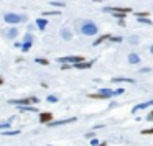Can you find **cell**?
Segmentation results:
<instances>
[{
    "mask_svg": "<svg viewBox=\"0 0 153 146\" xmlns=\"http://www.w3.org/2000/svg\"><path fill=\"white\" fill-rule=\"evenodd\" d=\"M152 133H153V128H146V130L142 131V135H152Z\"/></svg>",
    "mask_w": 153,
    "mask_h": 146,
    "instance_id": "28",
    "label": "cell"
},
{
    "mask_svg": "<svg viewBox=\"0 0 153 146\" xmlns=\"http://www.w3.org/2000/svg\"><path fill=\"white\" fill-rule=\"evenodd\" d=\"M104 12H110V13H130L132 12V8H128V7H104Z\"/></svg>",
    "mask_w": 153,
    "mask_h": 146,
    "instance_id": "5",
    "label": "cell"
},
{
    "mask_svg": "<svg viewBox=\"0 0 153 146\" xmlns=\"http://www.w3.org/2000/svg\"><path fill=\"white\" fill-rule=\"evenodd\" d=\"M36 27H38V30L43 31V30L48 27V20L46 18H38V20H36Z\"/></svg>",
    "mask_w": 153,
    "mask_h": 146,
    "instance_id": "12",
    "label": "cell"
},
{
    "mask_svg": "<svg viewBox=\"0 0 153 146\" xmlns=\"http://www.w3.org/2000/svg\"><path fill=\"white\" fill-rule=\"evenodd\" d=\"M31 44H33V36H31V33H27L25 35V40H23V43H21V51L23 53H28L30 51V48H31Z\"/></svg>",
    "mask_w": 153,
    "mask_h": 146,
    "instance_id": "4",
    "label": "cell"
},
{
    "mask_svg": "<svg viewBox=\"0 0 153 146\" xmlns=\"http://www.w3.org/2000/svg\"><path fill=\"white\" fill-rule=\"evenodd\" d=\"M10 121H3V123H0V131H3V130H10Z\"/></svg>",
    "mask_w": 153,
    "mask_h": 146,
    "instance_id": "21",
    "label": "cell"
},
{
    "mask_svg": "<svg viewBox=\"0 0 153 146\" xmlns=\"http://www.w3.org/2000/svg\"><path fill=\"white\" fill-rule=\"evenodd\" d=\"M124 94V89H117V90H114V97L115 95H122Z\"/></svg>",
    "mask_w": 153,
    "mask_h": 146,
    "instance_id": "29",
    "label": "cell"
},
{
    "mask_svg": "<svg viewBox=\"0 0 153 146\" xmlns=\"http://www.w3.org/2000/svg\"><path fill=\"white\" fill-rule=\"evenodd\" d=\"M76 117H71V118H66V120H58V121H49L46 123L48 126H56V125H67V123H76Z\"/></svg>",
    "mask_w": 153,
    "mask_h": 146,
    "instance_id": "6",
    "label": "cell"
},
{
    "mask_svg": "<svg viewBox=\"0 0 153 146\" xmlns=\"http://www.w3.org/2000/svg\"><path fill=\"white\" fill-rule=\"evenodd\" d=\"M146 120H148V121H153V112H150L146 115Z\"/></svg>",
    "mask_w": 153,
    "mask_h": 146,
    "instance_id": "31",
    "label": "cell"
},
{
    "mask_svg": "<svg viewBox=\"0 0 153 146\" xmlns=\"http://www.w3.org/2000/svg\"><path fill=\"white\" fill-rule=\"evenodd\" d=\"M91 145H92V146H97V145H99V139H97V138H92V139H91Z\"/></svg>",
    "mask_w": 153,
    "mask_h": 146,
    "instance_id": "30",
    "label": "cell"
},
{
    "mask_svg": "<svg viewBox=\"0 0 153 146\" xmlns=\"http://www.w3.org/2000/svg\"><path fill=\"white\" fill-rule=\"evenodd\" d=\"M35 62H38L41 66H48V64H49V61L45 59V58H35Z\"/></svg>",
    "mask_w": 153,
    "mask_h": 146,
    "instance_id": "18",
    "label": "cell"
},
{
    "mask_svg": "<svg viewBox=\"0 0 153 146\" xmlns=\"http://www.w3.org/2000/svg\"><path fill=\"white\" fill-rule=\"evenodd\" d=\"M130 43H132V44H138V38H137V36H132V38H130Z\"/></svg>",
    "mask_w": 153,
    "mask_h": 146,
    "instance_id": "27",
    "label": "cell"
},
{
    "mask_svg": "<svg viewBox=\"0 0 153 146\" xmlns=\"http://www.w3.org/2000/svg\"><path fill=\"white\" fill-rule=\"evenodd\" d=\"M2 84H3V77H2V76H0V86H2Z\"/></svg>",
    "mask_w": 153,
    "mask_h": 146,
    "instance_id": "34",
    "label": "cell"
},
{
    "mask_svg": "<svg viewBox=\"0 0 153 146\" xmlns=\"http://www.w3.org/2000/svg\"><path fill=\"white\" fill-rule=\"evenodd\" d=\"M48 102H49V104H56V102H58V97H56V95H48Z\"/></svg>",
    "mask_w": 153,
    "mask_h": 146,
    "instance_id": "24",
    "label": "cell"
},
{
    "mask_svg": "<svg viewBox=\"0 0 153 146\" xmlns=\"http://www.w3.org/2000/svg\"><path fill=\"white\" fill-rule=\"evenodd\" d=\"M38 97H28V99H15V100H8V104H12V105H31V104H38Z\"/></svg>",
    "mask_w": 153,
    "mask_h": 146,
    "instance_id": "2",
    "label": "cell"
},
{
    "mask_svg": "<svg viewBox=\"0 0 153 146\" xmlns=\"http://www.w3.org/2000/svg\"><path fill=\"white\" fill-rule=\"evenodd\" d=\"M112 82H127V84H135V80L130 77H114Z\"/></svg>",
    "mask_w": 153,
    "mask_h": 146,
    "instance_id": "14",
    "label": "cell"
},
{
    "mask_svg": "<svg viewBox=\"0 0 153 146\" xmlns=\"http://www.w3.org/2000/svg\"><path fill=\"white\" fill-rule=\"evenodd\" d=\"M20 130H3V131H0L2 136H15V135H18Z\"/></svg>",
    "mask_w": 153,
    "mask_h": 146,
    "instance_id": "15",
    "label": "cell"
},
{
    "mask_svg": "<svg viewBox=\"0 0 153 146\" xmlns=\"http://www.w3.org/2000/svg\"><path fill=\"white\" fill-rule=\"evenodd\" d=\"M150 71H152L150 67H143V69H140V72H150Z\"/></svg>",
    "mask_w": 153,
    "mask_h": 146,
    "instance_id": "32",
    "label": "cell"
},
{
    "mask_svg": "<svg viewBox=\"0 0 153 146\" xmlns=\"http://www.w3.org/2000/svg\"><path fill=\"white\" fill-rule=\"evenodd\" d=\"M97 146H107V143H99Z\"/></svg>",
    "mask_w": 153,
    "mask_h": 146,
    "instance_id": "35",
    "label": "cell"
},
{
    "mask_svg": "<svg viewBox=\"0 0 153 146\" xmlns=\"http://www.w3.org/2000/svg\"><path fill=\"white\" fill-rule=\"evenodd\" d=\"M49 121H53V115H51V112L40 113V123H49Z\"/></svg>",
    "mask_w": 153,
    "mask_h": 146,
    "instance_id": "7",
    "label": "cell"
},
{
    "mask_svg": "<svg viewBox=\"0 0 153 146\" xmlns=\"http://www.w3.org/2000/svg\"><path fill=\"white\" fill-rule=\"evenodd\" d=\"M61 38H63L64 41H69L71 38H73L71 30H69V28H63V30H61Z\"/></svg>",
    "mask_w": 153,
    "mask_h": 146,
    "instance_id": "9",
    "label": "cell"
},
{
    "mask_svg": "<svg viewBox=\"0 0 153 146\" xmlns=\"http://www.w3.org/2000/svg\"><path fill=\"white\" fill-rule=\"evenodd\" d=\"M97 31H99V28H97V25H96L92 20H86L82 25H81V33L82 35L92 36V35H96Z\"/></svg>",
    "mask_w": 153,
    "mask_h": 146,
    "instance_id": "1",
    "label": "cell"
},
{
    "mask_svg": "<svg viewBox=\"0 0 153 146\" xmlns=\"http://www.w3.org/2000/svg\"><path fill=\"white\" fill-rule=\"evenodd\" d=\"M138 23H145V25H152V20L150 18H137Z\"/></svg>",
    "mask_w": 153,
    "mask_h": 146,
    "instance_id": "25",
    "label": "cell"
},
{
    "mask_svg": "<svg viewBox=\"0 0 153 146\" xmlns=\"http://www.w3.org/2000/svg\"><path fill=\"white\" fill-rule=\"evenodd\" d=\"M109 40H110V43H120V41L124 40V38H122V36H110V38H109Z\"/></svg>",
    "mask_w": 153,
    "mask_h": 146,
    "instance_id": "22",
    "label": "cell"
},
{
    "mask_svg": "<svg viewBox=\"0 0 153 146\" xmlns=\"http://www.w3.org/2000/svg\"><path fill=\"white\" fill-rule=\"evenodd\" d=\"M128 62H130V64H138V62H140V56H138V54H135V53H130V54H128Z\"/></svg>",
    "mask_w": 153,
    "mask_h": 146,
    "instance_id": "13",
    "label": "cell"
},
{
    "mask_svg": "<svg viewBox=\"0 0 153 146\" xmlns=\"http://www.w3.org/2000/svg\"><path fill=\"white\" fill-rule=\"evenodd\" d=\"M137 18H148L150 17V12H138V13H135Z\"/></svg>",
    "mask_w": 153,
    "mask_h": 146,
    "instance_id": "20",
    "label": "cell"
},
{
    "mask_svg": "<svg viewBox=\"0 0 153 146\" xmlns=\"http://www.w3.org/2000/svg\"><path fill=\"white\" fill-rule=\"evenodd\" d=\"M109 38H110V35H102V36H99L97 40L94 41V46H99V44H102V43H104V41H107Z\"/></svg>",
    "mask_w": 153,
    "mask_h": 146,
    "instance_id": "16",
    "label": "cell"
},
{
    "mask_svg": "<svg viewBox=\"0 0 153 146\" xmlns=\"http://www.w3.org/2000/svg\"><path fill=\"white\" fill-rule=\"evenodd\" d=\"M53 15H61L59 10H49V12H43V17H53Z\"/></svg>",
    "mask_w": 153,
    "mask_h": 146,
    "instance_id": "19",
    "label": "cell"
},
{
    "mask_svg": "<svg viewBox=\"0 0 153 146\" xmlns=\"http://www.w3.org/2000/svg\"><path fill=\"white\" fill-rule=\"evenodd\" d=\"M18 110H20V112H35L36 108L31 107V105H21V107H18Z\"/></svg>",
    "mask_w": 153,
    "mask_h": 146,
    "instance_id": "17",
    "label": "cell"
},
{
    "mask_svg": "<svg viewBox=\"0 0 153 146\" xmlns=\"http://www.w3.org/2000/svg\"><path fill=\"white\" fill-rule=\"evenodd\" d=\"M92 66V62H87V61H82V62H78V64H73L74 69H89Z\"/></svg>",
    "mask_w": 153,
    "mask_h": 146,
    "instance_id": "11",
    "label": "cell"
},
{
    "mask_svg": "<svg viewBox=\"0 0 153 146\" xmlns=\"http://www.w3.org/2000/svg\"><path fill=\"white\" fill-rule=\"evenodd\" d=\"M114 18H119V20L122 21L124 18H127V15H124V13H114Z\"/></svg>",
    "mask_w": 153,
    "mask_h": 146,
    "instance_id": "26",
    "label": "cell"
},
{
    "mask_svg": "<svg viewBox=\"0 0 153 146\" xmlns=\"http://www.w3.org/2000/svg\"><path fill=\"white\" fill-rule=\"evenodd\" d=\"M86 138L92 139V138H94V133H86Z\"/></svg>",
    "mask_w": 153,
    "mask_h": 146,
    "instance_id": "33",
    "label": "cell"
},
{
    "mask_svg": "<svg viewBox=\"0 0 153 146\" xmlns=\"http://www.w3.org/2000/svg\"><path fill=\"white\" fill-rule=\"evenodd\" d=\"M153 105V100H148V102H145V104H138V105H135L132 108L133 113H137L138 110H143V108H146V107H152Z\"/></svg>",
    "mask_w": 153,
    "mask_h": 146,
    "instance_id": "8",
    "label": "cell"
},
{
    "mask_svg": "<svg viewBox=\"0 0 153 146\" xmlns=\"http://www.w3.org/2000/svg\"><path fill=\"white\" fill-rule=\"evenodd\" d=\"M7 36H8V40H15V38L18 36V28H15V27L8 28V30H7Z\"/></svg>",
    "mask_w": 153,
    "mask_h": 146,
    "instance_id": "10",
    "label": "cell"
},
{
    "mask_svg": "<svg viewBox=\"0 0 153 146\" xmlns=\"http://www.w3.org/2000/svg\"><path fill=\"white\" fill-rule=\"evenodd\" d=\"M49 5H53V7H56V8H63L66 3H64V2H51Z\"/></svg>",
    "mask_w": 153,
    "mask_h": 146,
    "instance_id": "23",
    "label": "cell"
},
{
    "mask_svg": "<svg viewBox=\"0 0 153 146\" xmlns=\"http://www.w3.org/2000/svg\"><path fill=\"white\" fill-rule=\"evenodd\" d=\"M3 20L7 21V23H20V21H23L25 20V17H23V15H18V13H12V12H10V13H5L3 15Z\"/></svg>",
    "mask_w": 153,
    "mask_h": 146,
    "instance_id": "3",
    "label": "cell"
}]
</instances>
